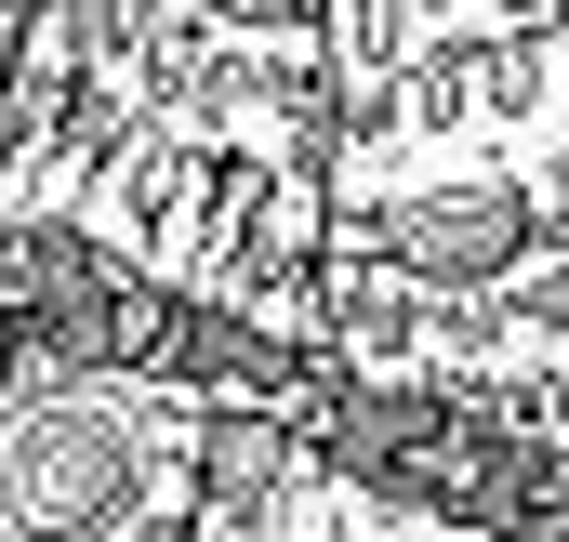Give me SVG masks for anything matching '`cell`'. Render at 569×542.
<instances>
[{
	"mask_svg": "<svg viewBox=\"0 0 569 542\" xmlns=\"http://www.w3.org/2000/svg\"><path fill=\"white\" fill-rule=\"evenodd\" d=\"M331 159L503 145L569 120V0H318Z\"/></svg>",
	"mask_w": 569,
	"mask_h": 542,
	"instance_id": "3",
	"label": "cell"
},
{
	"mask_svg": "<svg viewBox=\"0 0 569 542\" xmlns=\"http://www.w3.org/2000/svg\"><path fill=\"white\" fill-rule=\"evenodd\" d=\"M0 542H530L385 463L305 358L133 344L0 291Z\"/></svg>",
	"mask_w": 569,
	"mask_h": 542,
	"instance_id": "2",
	"label": "cell"
},
{
	"mask_svg": "<svg viewBox=\"0 0 569 542\" xmlns=\"http://www.w3.org/2000/svg\"><path fill=\"white\" fill-rule=\"evenodd\" d=\"M305 371L358 436H437L425 490L569 542V120L331 159Z\"/></svg>",
	"mask_w": 569,
	"mask_h": 542,
	"instance_id": "1",
	"label": "cell"
}]
</instances>
